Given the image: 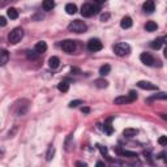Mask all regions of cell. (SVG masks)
I'll use <instances>...</instances> for the list:
<instances>
[{
    "mask_svg": "<svg viewBox=\"0 0 167 167\" xmlns=\"http://www.w3.org/2000/svg\"><path fill=\"white\" fill-rule=\"evenodd\" d=\"M87 26L86 24L84 21H80V20H74V21H72L68 25V30L72 31V33H84V31H86Z\"/></svg>",
    "mask_w": 167,
    "mask_h": 167,
    "instance_id": "obj_1",
    "label": "cell"
},
{
    "mask_svg": "<svg viewBox=\"0 0 167 167\" xmlns=\"http://www.w3.org/2000/svg\"><path fill=\"white\" fill-rule=\"evenodd\" d=\"M22 37H24V30L21 27H16V29L12 30L9 35H8V41H9V43H12V45H16V43H18L21 41Z\"/></svg>",
    "mask_w": 167,
    "mask_h": 167,
    "instance_id": "obj_2",
    "label": "cell"
},
{
    "mask_svg": "<svg viewBox=\"0 0 167 167\" xmlns=\"http://www.w3.org/2000/svg\"><path fill=\"white\" fill-rule=\"evenodd\" d=\"M99 12V5H91V4H84L81 8V14L84 17H90L93 14H97Z\"/></svg>",
    "mask_w": 167,
    "mask_h": 167,
    "instance_id": "obj_3",
    "label": "cell"
},
{
    "mask_svg": "<svg viewBox=\"0 0 167 167\" xmlns=\"http://www.w3.org/2000/svg\"><path fill=\"white\" fill-rule=\"evenodd\" d=\"M114 52L118 55V56H125L131 52V47L127 43H116L114 46Z\"/></svg>",
    "mask_w": 167,
    "mask_h": 167,
    "instance_id": "obj_4",
    "label": "cell"
},
{
    "mask_svg": "<svg viewBox=\"0 0 167 167\" xmlns=\"http://www.w3.org/2000/svg\"><path fill=\"white\" fill-rule=\"evenodd\" d=\"M61 49L67 54H73L76 51V42L72 41V39H67L61 43Z\"/></svg>",
    "mask_w": 167,
    "mask_h": 167,
    "instance_id": "obj_5",
    "label": "cell"
},
{
    "mask_svg": "<svg viewBox=\"0 0 167 167\" xmlns=\"http://www.w3.org/2000/svg\"><path fill=\"white\" fill-rule=\"evenodd\" d=\"M87 49H89L91 52H97V51H101L103 49V45L99 39L94 38V39H90V41L87 42Z\"/></svg>",
    "mask_w": 167,
    "mask_h": 167,
    "instance_id": "obj_6",
    "label": "cell"
},
{
    "mask_svg": "<svg viewBox=\"0 0 167 167\" xmlns=\"http://www.w3.org/2000/svg\"><path fill=\"white\" fill-rule=\"evenodd\" d=\"M140 60L144 63V64H146V65H153L154 58H153L150 54H148V52H142V54L140 55Z\"/></svg>",
    "mask_w": 167,
    "mask_h": 167,
    "instance_id": "obj_7",
    "label": "cell"
},
{
    "mask_svg": "<svg viewBox=\"0 0 167 167\" xmlns=\"http://www.w3.org/2000/svg\"><path fill=\"white\" fill-rule=\"evenodd\" d=\"M137 86L141 87V89H144V90H157L158 89L156 85H153L152 82H148V81H140L137 84Z\"/></svg>",
    "mask_w": 167,
    "mask_h": 167,
    "instance_id": "obj_8",
    "label": "cell"
},
{
    "mask_svg": "<svg viewBox=\"0 0 167 167\" xmlns=\"http://www.w3.org/2000/svg\"><path fill=\"white\" fill-rule=\"evenodd\" d=\"M114 103H115V105L121 106V105H127V103H131V99H129L128 95H121V97L115 98V99H114Z\"/></svg>",
    "mask_w": 167,
    "mask_h": 167,
    "instance_id": "obj_9",
    "label": "cell"
},
{
    "mask_svg": "<svg viewBox=\"0 0 167 167\" xmlns=\"http://www.w3.org/2000/svg\"><path fill=\"white\" fill-rule=\"evenodd\" d=\"M59 65H60V60H59L58 56H51L49 59V67L51 69H56L59 68Z\"/></svg>",
    "mask_w": 167,
    "mask_h": 167,
    "instance_id": "obj_10",
    "label": "cell"
},
{
    "mask_svg": "<svg viewBox=\"0 0 167 167\" xmlns=\"http://www.w3.org/2000/svg\"><path fill=\"white\" fill-rule=\"evenodd\" d=\"M142 8H144L145 12H148V13H152V12L156 9V5H154L153 0H146V2L144 3V5H142Z\"/></svg>",
    "mask_w": 167,
    "mask_h": 167,
    "instance_id": "obj_11",
    "label": "cell"
},
{
    "mask_svg": "<svg viewBox=\"0 0 167 167\" xmlns=\"http://www.w3.org/2000/svg\"><path fill=\"white\" fill-rule=\"evenodd\" d=\"M8 60H9V52L5 50L0 51V65H5Z\"/></svg>",
    "mask_w": 167,
    "mask_h": 167,
    "instance_id": "obj_12",
    "label": "cell"
},
{
    "mask_svg": "<svg viewBox=\"0 0 167 167\" xmlns=\"http://www.w3.org/2000/svg\"><path fill=\"white\" fill-rule=\"evenodd\" d=\"M132 25H133V21H132V18L131 17H124L120 21V26L123 27V29H129V27H132Z\"/></svg>",
    "mask_w": 167,
    "mask_h": 167,
    "instance_id": "obj_13",
    "label": "cell"
},
{
    "mask_svg": "<svg viewBox=\"0 0 167 167\" xmlns=\"http://www.w3.org/2000/svg\"><path fill=\"white\" fill-rule=\"evenodd\" d=\"M54 7H55V2H54V0H43V3H42V8H43V9H45L46 12L52 11V9H54Z\"/></svg>",
    "mask_w": 167,
    "mask_h": 167,
    "instance_id": "obj_14",
    "label": "cell"
},
{
    "mask_svg": "<svg viewBox=\"0 0 167 167\" xmlns=\"http://www.w3.org/2000/svg\"><path fill=\"white\" fill-rule=\"evenodd\" d=\"M35 52H38V54H43V52H46V50H47V43L46 42H38L37 45H35Z\"/></svg>",
    "mask_w": 167,
    "mask_h": 167,
    "instance_id": "obj_15",
    "label": "cell"
},
{
    "mask_svg": "<svg viewBox=\"0 0 167 167\" xmlns=\"http://www.w3.org/2000/svg\"><path fill=\"white\" fill-rule=\"evenodd\" d=\"M137 133H138V131L134 129V128H127V129L123 131V134H124L125 137H134Z\"/></svg>",
    "mask_w": 167,
    "mask_h": 167,
    "instance_id": "obj_16",
    "label": "cell"
},
{
    "mask_svg": "<svg viewBox=\"0 0 167 167\" xmlns=\"http://www.w3.org/2000/svg\"><path fill=\"white\" fill-rule=\"evenodd\" d=\"M65 12L68 14H74L77 12V7H76V4H73V3H69V4H67L65 5Z\"/></svg>",
    "mask_w": 167,
    "mask_h": 167,
    "instance_id": "obj_17",
    "label": "cell"
},
{
    "mask_svg": "<svg viewBox=\"0 0 167 167\" xmlns=\"http://www.w3.org/2000/svg\"><path fill=\"white\" fill-rule=\"evenodd\" d=\"M7 14H8V17H9L11 20H16V18H18V12L16 8H9V9L7 11Z\"/></svg>",
    "mask_w": 167,
    "mask_h": 167,
    "instance_id": "obj_18",
    "label": "cell"
},
{
    "mask_svg": "<svg viewBox=\"0 0 167 167\" xmlns=\"http://www.w3.org/2000/svg\"><path fill=\"white\" fill-rule=\"evenodd\" d=\"M158 29V25L154 21H148L145 25V30L146 31H156Z\"/></svg>",
    "mask_w": 167,
    "mask_h": 167,
    "instance_id": "obj_19",
    "label": "cell"
},
{
    "mask_svg": "<svg viewBox=\"0 0 167 167\" xmlns=\"http://www.w3.org/2000/svg\"><path fill=\"white\" fill-rule=\"evenodd\" d=\"M95 86L98 87V89H105V87L109 86V82L106 80H103V78H98V80H95Z\"/></svg>",
    "mask_w": 167,
    "mask_h": 167,
    "instance_id": "obj_20",
    "label": "cell"
},
{
    "mask_svg": "<svg viewBox=\"0 0 167 167\" xmlns=\"http://www.w3.org/2000/svg\"><path fill=\"white\" fill-rule=\"evenodd\" d=\"M163 43H165V42H163V38H158V39H156V41L152 42V49H154V50H159Z\"/></svg>",
    "mask_w": 167,
    "mask_h": 167,
    "instance_id": "obj_21",
    "label": "cell"
},
{
    "mask_svg": "<svg viewBox=\"0 0 167 167\" xmlns=\"http://www.w3.org/2000/svg\"><path fill=\"white\" fill-rule=\"evenodd\" d=\"M110 72H111V67L109 64H105L99 68V74H101V76H107Z\"/></svg>",
    "mask_w": 167,
    "mask_h": 167,
    "instance_id": "obj_22",
    "label": "cell"
},
{
    "mask_svg": "<svg viewBox=\"0 0 167 167\" xmlns=\"http://www.w3.org/2000/svg\"><path fill=\"white\" fill-rule=\"evenodd\" d=\"M118 153L120 154V156H123V157H128V158H136V157H137L136 153H133V152H127V150H120V149H118Z\"/></svg>",
    "mask_w": 167,
    "mask_h": 167,
    "instance_id": "obj_23",
    "label": "cell"
},
{
    "mask_svg": "<svg viewBox=\"0 0 167 167\" xmlns=\"http://www.w3.org/2000/svg\"><path fill=\"white\" fill-rule=\"evenodd\" d=\"M58 89L63 91V93H65V91H68L69 90V84L67 82V81H61V82H59L58 84Z\"/></svg>",
    "mask_w": 167,
    "mask_h": 167,
    "instance_id": "obj_24",
    "label": "cell"
},
{
    "mask_svg": "<svg viewBox=\"0 0 167 167\" xmlns=\"http://www.w3.org/2000/svg\"><path fill=\"white\" fill-rule=\"evenodd\" d=\"M54 154H55V148H54V146H50L49 150H47V154H46V159L51 161L54 158Z\"/></svg>",
    "mask_w": 167,
    "mask_h": 167,
    "instance_id": "obj_25",
    "label": "cell"
},
{
    "mask_svg": "<svg viewBox=\"0 0 167 167\" xmlns=\"http://www.w3.org/2000/svg\"><path fill=\"white\" fill-rule=\"evenodd\" d=\"M38 55H39V54H38V52H35V50H34V51H29V52H27V58L31 59V60H35Z\"/></svg>",
    "mask_w": 167,
    "mask_h": 167,
    "instance_id": "obj_26",
    "label": "cell"
},
{
    "mask_svg": "<svg viewBox=\"0 0 167 167\" xmlns=\"http://www.w3.org/2000/svg\"><path fill=\"white\" fill-rule=\"evenodd\" d=\"M128 97H129V99H131V102H134V101L137 99V93H136V91H129Z\"/></svg>",
    "mask_w": 167,
    "mask_h": 167,
    "instance_id": "obj_27",
    "label": "cell"
},
{
    "mask_svg": "<svg viewBox=\"0 0 167 167\" xmlns=\"http://www.w3.org/2000/svg\"><path fill=\"white\" fill-rule=\"evenodd\" d=\"M105 131H106L107 134H111V133H112V127H111L109 123H106V124H105Z\"/></svg>",
    "mask_w": 167,
    "mask_h": 167,
    "instance_id": "obj_28",
    "label": "cell"
},
{
    "mask_svg": "<svg viewBox=\"0 0 167 167\" xmlns=\"http://www.w3.org/2000/svg\"><path fill=\"white\" fill-rule=\"evenodd\" d=\"M12 2H17V0H0V7H5L7 4H9Z\"/></svg>",
    "mask_w": 167,
    "mask_h": 167,
    "instance_id": "obj_29",
    "label": "cell"
},
{
    "mask_svg": "<svg viewBox=\"0 0 167 167\" xmlns=\"http://www.w3.org/2000/svg\"><path fill=\"white\" fill-rule=\"evenodd\" d=\"M81 101H72V102H71L69 103V107H71V109H73V107H77L78 105H81Z\"/></svg>",
    "mask_w": 167,
    "mask_h": 167,
    "instance_id": "obj_30",
    "label": "cell"
},
{
    "mask_svg": "<svg viewBox=\"0 0 167 167\" xmlns=\"http://www.w3.org/2000/svg\"><path fill=\"white\" fill-rule=\"evenodd\" d=\"M0 26H2V27L7 26V18L3 17V16H0Z\"/></svg>",
    "mask_w": 167,
    "mask_h": 167,
    "instance_id": "obj_31",
    "label": "cell"
},
{
    "mask_svg": "<svg viewBox=\"0 0 167 167\" xmlns=\"http://www.w3.org/2000/svg\"><path fill=\"white\" fill-rule=\"evenodd\" d=\"M158 142H159L161 145H166V144H167V137H166V136L159 137V140H158Z\"/></svg>",
    "mask_w": 167,
    "mask_h": 167,
    "instance_id": "obj_32",
    "label": "cell"
},
{
    "mask_svg": "<svg viewBox=\"0 0 167 167\" xmlns=\"http://www.w3.org/2000/svg\"><path fill=\"white\" fill-rule=\"evenodd\" d=\"M109 18H110V14H107V13H106V14H102V16H101V21H103V22H105V21H107V20H109Z\"/></svg>",
    "mask_w": 167,
    "mask_h": 167,
    "instance_id": "obj_33",
    "label": "cell"
},
{
    "mask_svg": "<svg viewBox=\"0 0 167 167\" xmlns=\"http://www.w3.org/2000/svg\"><path fill=\"white\" fill-rule=\"evenodd\" d=\"M98 148H99V150H101L102 154H107V149L106 148H103V146H101V145H98Z\"/></svg>",
    "mask_w": 167,
    "mask_h": 167,
    "instance_id": "obj_34",
    "label": "cell"
},
{
    "mask_svg": "<svg viewBox=\"0 0 167 167\" xmlns=\"http://www.w3.org/2000/svg\"><path fill=\"white\" fill-rule=\"evenodd\" d=\"M82 112H85V114H87V112H90V109H89V107H82Z\"/></svg>",
    "mask_w": 167,
    "mask_h": 167,
    "instance_id": "obj_35",
    "label": "cell"
},
{
    "mask_svg": "<svg viewBox=\"0 0 167 167\" xmlns=\"http://www.w3.org/2000/svg\"><path fill=\"white\" fill-rule=\"evenodd\" d=\"M107 0H94V3L95 4H103V3H106Z\"/></svg>",
    "mask_w": 167,
    "mask_h": 167,
    "instance_id": "obj_36",
    "label": "cell"
},
{
    "mask_svg": "<svg viewBox=\"0 0 167 167\" xmlns=\"http://www.w3.org/2000/svg\"><path fill=\"white\" fill-rule=\"evenodd\" d=\"M77 166H84V167H85L86 166V163H84V162H77V163H76Z\"/></svg>",
    "mask_w": 167,
    "mask_h": 167,
    "instance_id": "obj_37",
    "label": "cell"
},
{
    "mask_svg": "<svg viewBox=\"0 0 167 167\" xmlns=\"http://www.w3.org/2000/svg\"><path fill=\"white\" fill-rule=\"evenodd\" d=\"M97 166H105V163H103V162H98Z\"/></svg>",
    "mask_w": 167,
    "mask_h": 167,
    "instance_id": "obj_38",
    "label": "cell"
}]
</instances>
